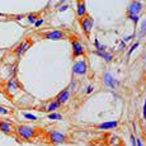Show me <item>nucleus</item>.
Segmentation results:
<instances>
[{
  "label": "nucleus",
  "instance_id": "obj_2",
  "mask_svg": "<svg viewBox=\"0 0 146 146\" xmlns=\"http://www.w3.org/2000/svg\"><path fill=\"white\" fill-rule=\"evenodd\" d=\"M86 70H88V65H86L85 60H79L72 66V74L74 75H85Z\"/></svg>",
  "mask_w": 146,
  "mask_h": 146
},
{
  "label": "nucleus",
  "instance_id": "obj_30",
  "mask_svg": "<svg viewBox=\"0 0 146 146\" xmlns=\"http://www.w3.org/2000/svg\"><path fill=\"white\" fill-rule=\"evenodd\" d=\"M132 37H133V36H128V37H126V38H125V41H126V42H127V41H130Z\"/></svg>",
  "mask_w": 146,
  "mask_h": 146
},
{
  "label": "nucleus",
  "instance_id": "obj_19",
  "mask_svg": "<svg viewBox=\"0 0 146 146\" xmlns=\"http://www.w3.org/2000/svg\"><path fill=\"white\" fill-rule=\"evenodd\" d=\"M128 18H130L131 21H133L135 23H137V22L140 21V17L136 15V14H128Z\"/></svg>",
  "mask_w": 146,
  "mask_h": 146
},
{
  "label": "nucleus",
  "instance_id": "obj_15",
  "mask_svg": "<svg viewBox=\"0 0 146 146\" xmlns=\"http://www.w3.org/2000/svg\"><path fill=\"white\" fill-rule=\"evenodd\" d=\"M60 107H61L60 103H58L57 100H55V102H51V103H50V104L47 106L46 109H47L48 112H53V111H56V109H58Z\"/></svg>",
  "mask_w": 146,
  "mask_h": 146
},
{
  "label": "nucleus",
  "instance_id": "obj_25",
  "mask_svg": "<svg viewBox=\"0 0 146 146\" xmlns=\"http://www.w3.org/2000/svg\"><path fill=\"white\" fill-rule=\"evenodd\" d=\"M142 111H144V119L146 121V99H145V103H144V108H142Z\"/></svg>",
  "mask_w": 146,
  "mask_h": 146
},
{
  "label": "nucleus",
  "instance_id": "obj_12",
  "mask_svg": "<svg viewBox=\"0 0 146 146\" xmlns=\"http://www.w3.org/2000/svg\"><path fill=\"white\" fill-rule=\"evenodd\" d=\"M64 32H61V31H52V32H48L46 35V38H48V40H61V38H64Z\"/></svg>",
  "mask_w": 146,
  "mask_h": 146
},
{
  "label": "nucleus",
  "instance_id": "obj_16",
  "mask_svg": "<svg viewBox=\"0 0 146 146\" xmlns=\"http://www.w3.org/2000/svg\"><path fill=\"white\" fill-rule=\"evenodd\" d=\"M146 35V19L144 22H142V26H141V28H140V32H139V35H137V37H144V36Z\"/></svg>",
  "mask_w": 146,
  "mask_h": 146
},
{
  "label": "nucleus",
  "instance_id": "obj_26",
  "mask_svg": "<svg viewBox=\"0 0 146 146\" xmlns=\"http://www.w3.org/2000/svg\"><path fill=\"white\" fill-rule=\"evenodd\" d=\"M66 9H69V5H64L62 8H58V10H60V12H64V10H66Z\"/></svg>",
  "mask_w": 146,
  "mask_h": 146
},
{
  "label": "nucleus",
  "instance_id": "obj_3",
  "mask_svg": "<svg viewBox=\"0 0 146 146\" xmlns=\"http://www.w3.org/2000/svg\"><path fill=\"white\" fill-rule=\"evenodd\" d=\"M80 23H81V28H83L84 33H85L86 36H89L92 32V28H93V24H94L93 18L89 15H85L84 18L80 19Z\"/></svg>",
  "mask_w": 146,
  "mask_h": 146
},
{
  "label": "nucleus",
  "instance_id": "obj_1",
  "mask_svg": "<svg viewBox=\"0 0 146 146\" xmlns=\"http://www.w3.org/2000/svg\"><path fill=\"white\" fill-rule=\"evenodd\" d=\"M14 131L17 132L18 136H21L22 139H26V140H31L36 136V130L35 127H31V126H17L14 128Z\"/></svg>",
  "mask_w": 146,
  "mask_h": 146
},
{
  "label": "nucleus",
  "instance_id": "obj_23",
  "mask_svg": "<svg viewBox=\"0 0 146 146\" xmlns=\"http://www.w3.org/2000/svg\"><path fill=\"white\" fill-rule=\"evenodd\" d=\"M41 24H43V19H38V21H36L35 27H40Z\"/></svg>",
  "mask_w": 146,
  "mask_h": 146
},
{
  "label": "nucleus",
  "instance_id": "obj_28",
  "mask_svg": "<svg viewBox=\"0 0 146 146\" xmlns=\"http://www.w3.org/2000/svg\"><path fill=\"white\" fill-rule=\"evenodd\" d=\"M90 92H93V85H89L88 86V89H86V93H90Z\"/></svg>",
  "mask_w": 146,
  "mask_h": 146
},
{
  "label": "nucleus",
  "instance_id": "obj_17",
  "mask_svg": "<svg viewBox=\"0 0 146 146\" xmlns=\"http://www.w3.org/2000/svg\"><path fill=\"white\" fill-rule=\"evenodd\" d=\"M7 88L9 89V90H10V89H18V84H17V83H15V81H14V80H10L9 83H8Z\"/></svg>",
  "mask_w": 146,
  "mask_h": 146
},
{
  "label": "nucleus",
  "instance_id": "obj_11",
  "mask_svg": "<svg viewBox=\"0 0 146 146\" xmlns=\"http://www.w3.org/2000/svg\"><path fill=\"white\" fill-rule=\"evenodd\" d=\"M117 126H118V122L117 121H112V122L100 123V125L97 126V128H99V130H111V128H116Z\"/></svg>",
  "mask_w": 146,
  "mask_h": 146
},
{
  "label": "nucleus",
  "instance_id": "obj_27",
  "mask_svg": "<svg viewBox=\"0 0 146 146\" xmlns=\"http://www.w3.org/2000/svg\"><path fill=\"white\" fill-rule=\"evenodd\" d=\"M0 113H3V114H7L8 113V111L7 109H4L3 107H0Z\"/></svg>",
  "mask_w": 146,
  "mask_h": 146
},
{
  "label": "nucleus",
  "instance_id": "obj_13",
  "mask_svg": "<svg viewBox=\"0 0 146 146\" xmlns=\"http://www.w3.org/2000/svg\"><path fill=\"white\" fill-rule=\"evenodd\" d=\"M78 15L81 18L86 15V7H85V1H79L78 3Z\"/></svg>",
  "mask_w": 146,
  "mask_h": 146
},
{
  "label": "nucleus",
  "instance_id": "obj_18",
  "mask_svg": "<svg viewBox=\"0 0 146 146\" xmlns=\"http://www.w3.org/2000/svg\"><path fill=\"white\" fill-rule=\"evenodd\" d=\"M47 118H50V119H61L62 116L58 114V113H50L48 116H47Z\"/></svg>",
  "mask_w": 146,
  "mask_h": 146
},
{
  "label": "nucleus",
  "instance_id": "obj_9",
  "mask_svg": "<svg viewBox=\"0 0 146 146\" xmlns=\"http://www.w3.org/2000/svg\"><path fill=\"white\" fill-rule=\"evenodd\" d=\"M0 131L4 132V133H7V135H9V133H12L14 131V127H13V125L10 122H7V121H0Z\"/></svg>",
  "mask_w": 146,
  "mask_h": 146
},
{
  "label": "nucleus",
  "instance_id": "obj_10",
  "mask_svg": "<svg viewBox=\"0 0 146 146\" xmlns=\"http://www.w3.org/2000/svg\"><path fill=\"white\" fill-rule=\"evenodd\" d=\"M70 98V90H67V89H65V90H62L60 94L57 95V102L60 103V104H64V103H66L67 100H69Z\"/></svg>",
  "mask_w": 146,
  "mask_h": 146
},
{
  "label": "nucleus",
  "instance_id": "obj_21",
  "mask_svg": "<svg viewBox=\"0 0 146 146\" xmlns=\"http://www.w3.org/2000/svg\"><path fill=\"white\" fill-rule=\"evenodd\" d=\"M136 47H139V43H137V42H136V43H135V44H133V46H132V47H131V48H130V50H128V52H127V56H130V55H131V53H132V52L135 51V50H136Z\"/></svg>",
  "mask_w": 146,
  "mask_h": 146
},
{
  "label": "nucleus",
  "instance_id": "obj_4",
  "mask_svg": "<svg viewBox=\"0 0 146 146\" xmlns=\"http://www.w3.org/2000/svg\"><path fill=\"white\" fill-rule=\"evenodd\" d=\"M103 83H104L106 86H108V88H117V86L119 85V81L116 80L113 76H112V74H109V72H106L104 76H103Z\"/></svg>",
  "mask_w": 146,
  "mask_h": 146
},
{
  "label": "nucleus",
  "instance_id": "obj_22",
  "mask_svg": "<svg viewBox=\"0 0 146 146\" xmlns=\"http://www.w3.org/2000/svg\"><path fill=\"white\" fill-rule=\"evenodd\" d=\"M28 21H29L31 23H36V15L35 14H29V15H28Z\"/></svg>",
  "mask_w": 146,
  "mask_h": 146
},
{
  "label": "nucleus",
  "instance_id": "obj_5",
  "mask_svg": "<svg viewBox=\"0 0 146 146\" xmlns=\"http://www.w3.org/2000/svg\"><path fill=\"white\" fill-rule=\"evenodd\" d=\"M71 47H72V53H74L75 57H79V56L84 55V46L81 44V42L76 41V40H72Z\"/></svg>",
  "mask_w": 146,
  "mask_h": 146
},
{
  "label": "nucleus",
  "instance_id": "obj_20",
  "mask_svg": "<svg viewBox=\"0 0 146 146\" xmlns=\"http://www.w3.org/2000/svg\"><path fill=\"white\" fill-rule=\"evenodd\" d=\"M23 116L26 117L27 119H31V121H36V119H37V117H36V116H33V114H31V113H24Z\"/></svg>",
  "mask_w": 146,
  "mask_h": 146
},
{
  "label": "nucleus",
  "instance_id": "obj_7",
  "mask_svg": "<svg viewBox=\"0 0 146 146\" xmlns=\"http://www.w3.org/2000/svg\"><path fill=\"white\" fill-rule=\"evenodd\" d=\"M31 47V41L29 40H26V41H23L21 44H19L18 47L15 48V55H17V57H21V56H23V53L27 51L28 48Z\"/></svg>",
  "mask_w": 146,
  "mask_h": 146
},
{
  "label": "nucleus",
  "instance_id": "obj_31",
  "mask_svg": "<svg viewBox=\"0 0 146 146\" xmlns=\"http://www.w3.org/2000/svg\"><path fill=\"white\" fill-rule=\"evenodd\" d=\"M144 58H145V61H146V55H145V56H144Z\"/></svg>",
  "mask_w": 146,
  "mask_h": 146
},
{
  "label": "nucleus",
  "instance_id": "obj_14",
  "mask_svg": "<svg viewBox=\"0 0 146 146\" xmlns=\"http://www.w3.org/2000/svg\"><path fill=\"white\" fill-rule=\"evenodd\" d=\"M95 55H98V56H100V57H103L106 61H112V58H113V56L111 55V53H108V52H104V51H97L95 52Z\"/></svg>",
  "mask_w": 146,
  "mask_h": 146
},
{
  "label": "nucleus",
  "instance_id": "obj_8",
  "mask_svg": "<svg viewBox=\"0 0 146 146\" xmlns=\"http://www.w3.org/2000/svg\"><path fill=\"white\" fill-rule=\"evenodd\" d=\"M142 10V4L140 1H132L128 5V14H139Z\"/></svg>",
  "mask_w": 146,
  "mask_h": 146
},
{
  "label": "nucleus",
  "instance_id": "obj_6",
  "mask_svg": "<svg viewBox=\"0 0 146 146\" xmlns=\"http://www.w3.org/2000/svg\"><path fill=\"white\" fill-rule=\"evenodd\" d=\"M50 140L53 144H61V142H65L66 141V136L61 132H57V131H52L50 133Z\"/></svg>",
  "mask_w": 146,
  "mask_h": 146
},
{
  "label": "nucleus",
  "instance_id": "obj_29",
  "mask_svg": "<svg viewBox=\"0 0 146 146\" xmlns=\"http://www.w3.org/2000/svg\"><path fill=\"white\" fill-rule=\"evenodd\" d=\"M136 146H144V145H142V142H141V140H140V139H137V140H136Z\"/></svg>",
  "mask_w": 146,
  "mask_h": 146
},
{
  "label": "nucleus",
  "instance_id": "obj_24",
  "mask_svg": "<svg viewBox=\"0 0 146 146\" xmlns=\"http://www.w3.org/2000/svg\"><path fill=\"white\" fill-rule=\"evenodd\" d=\"M131 144H132V146H136V137L133 135H131Z\"/></svg>",
  "mask_w": 146,
  "mask_h": 146
}]
</instances>
